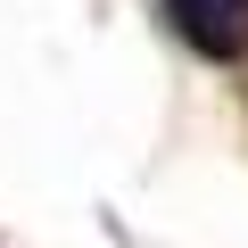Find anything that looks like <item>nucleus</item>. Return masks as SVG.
<instances>
[{
  "instance_id": "nucleus-1",
  "label": "nucleus",
  "mask_w": 248,
  "mask_h": 248,
  "mask_svg": "<svg viewBox=\"0 0 248 248\" xmlns=\"http://www.w3.org/2000/svg\"><path fill=\"white\" fill-rule=\"evenodd\" d=\"M166 25L215 66L248 58V0H166Z\"/></svg>"
}]
</instances>
